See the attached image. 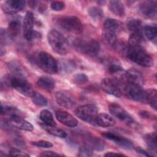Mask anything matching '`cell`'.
Segmentation results:
<instances>
[{"label": "cell", "instance_id": "6da1fadb", "mask_svg": "<svg viewBox=\"0 0 157 157\" xmlns=\"http://www.w3.org/2000/svg\"><path fill=\"white\" fill-rule=\"evenodd\" d=\"M124 55L130 61L144 67H151L153 64L152 57L141 47L126 46Z\"/></svg>", "mask_w": 157, "mask_h": 157}, {"label": "cell", "instance_id": "7a4b0ae2", "mask_svg": "<svg viewBox=\"0 0 157 157\" xmlns=\"http://www.w3.org/2000/svg\"><path fill=\"white\" fill-rule=\"evenodd\" d=\"M47 39L50 47L56 53L64 55L69 52V45L67 40L57 31H50L47 35Z\"/></svg>", "mask_w": 157, "mask_h": 157}, {"label": "cell", "instance_id": "3957f363", "mask_svg": "<svg viewBox=\"0 0 157 157\" xmlns=\"http://www.w3.org/2000/svg\"><path fill=\"white\" fill-rule=\"evenodd\" d=\"M55 22L59 28L67 33L78 34L83 30L80 19L75 16L60 17L56 19Z\"/></svg>", "mask_w": 157, "mask_h": 157}, {"label": "cell", "instance_id": "277c9868", "mask_svg": "<svg viewBox=\"0 0 157 157\" xmlns=\"http://www.w3.org/2000/svg\"><path fill=\"white\" fill-rule=\"evenodd\" d=\"M73 45L78 52L92 56H96L100 50L98 42L93 39H77L73 42Z\"/></svg>", "mask_w": 157, "mask_h": 157}, {"label": "cell", "instance_id": "5b68a950", "mask_svg": "<svg viewBox=\"0 0 157 157\" xmlns=\"http://www.w3.org/2000/svg\"><path fill=\"white\" fill-rule=\"evenodd\" d=\"M37 63L40 68L48 74H56L58 72V63L48 53L40 52L37 56Z\"/></svg>", "mask_w": 157, "mask_h": 157}, {"label": "cell", "instance_id": "8992f818", "mask_svg": "<svg viewBox=\"0 0 157 157\" xmlns=\"http://www.w3.org/2000/svg\"><path fill=\"white\" fill-rule=\"evenodd\" d=\"M122 92L130 99L142 102L146 101L145 91L140 85L126 82L122 85Z\"/></svg>", "mask_w": 157, "mask_h": 157}, {"label": "cell", "instance_id": "52a82bcc", "mask_svg": "<svg viewBox=\"0 0 157 157\" xmlns=\"http://www.w3.org/2000/svg\"><path fill=\"white\" fill-rule=\"evenodd\" d=\"M98 108L94 104H86L75 109L74 113L78 118L89 123H95Z\"/></svg>", "mask_w": 157, "mask_h": 157}, {"label": "cell", "instance_id": "ba28073f", "mask_svg": "<svg viewBox=\"0 0 157 157\" xmlns=\"http://www.w3.org/2000/svg\"><path fill=\"white\" fill-rule=\"evenodd\" d=\"M109 110L113 117L124 121L129 126L134 128L137 126L136 122L134 120L132 117L119 105L117 104H111L109 106Z\"/></svg>", "mask_w": 157, "mask_h": 157}, {"label": "cell", "instance_id": "9c48e42d", "mask_svg": "<svg viewBox=\"0 0 157 157\" xmlns=\"http://www.w3.org/2000/svg\"><path fill=\"white\" fill-rule=\"evenodd\" d=\"M102 89L107 93L120 97L122 94V84L115 78H105L101 83Z\"/></svg>", "mask_w": 157, "mask_h": 157}, {"label": "cell", "instance_id": "30bf717a", "mask_svg": "<svg viewBox=\"0 0 157 157\" xmlns=\"http://www.w3.org/2000/svg\"><path fill=\"white\" fill-rule=\"evenodd\" d=\"M11 85L12 88L24 96L32 97L34 93L31 85L24 78L18 77H12Z\"/></svg>", "mask_w": 157, "mask_h": 157}, {"label": "cell", "instance_id": "8fae6325", "mask_svg": "<svg viewBox=\"0 0 157 157\" xmlns=\"http://www.w3.org/2000/svg\"><path fill=\"white\" fill-rule=\"evenodd\" d=\"M55 99L56 102L59 105L67 109H72L75 105V101L73 95L71 93L66 90H61L56 92Z\"/></svg>", "mask_w": 157, "mask_h": 157}, {"label": "cell", "instance_id": "7c38bea8", "mask_svg": "<svg viewBox=\"0 0 157 157\" xmlns=\"http://www.w3.org/2000/svg\"><path fill=\"white\" fill-rule=\"evenodd\" d=\"M25 4L23 0H7L2 4V9L6 13L15 14L23 9Z\"/></svg>", "mask_w": 157, "mask_h": 157}, {"label": "cell", "instance_id": "4fadbf2b", "mask_svg": "<svg viewBox=\"0 0 157 157\" xmlns=\"http://www.w3.org/2000/svg\"><path fill=\"white\" fill-rule=\"evenodd\" d=\"M34 27V16L32 12H27L23 20V29L24 37L28 40H31L33 34Z\"/></svg>", "mask_w": 157, "mask_h": 157}, {"label": "cell", "instance_id": "5bb4252c", "mask_svg": "<svg viewBox=\"0 0 157 157\" xmlns=\"http://www.w3.org/2000/svg\"><path fill=\"white\" fill-rule=\"evenodd\" d=\"M140 12L141 14L146 18H153L156 16V2L148 1L144 2L140 6Z\"/></svg>", "mask_w": 157, "mask_h": 157}, {"label": "cell", "instance_id": "9a60e30c", "mask_svg": "<svg viewBox=\"0 0 157 157\" xmlns=\"http://www.w3.org/2000/svg\"><path fill=\"white\" fill-rule=\"evenodd\" d=\"M102 135L105 138L110 140L113 141L116 144L124 149L129 150L131 149L133 147V144L131 141L121 136H117L115 134L111 132H104Z\"/></svg>", "mask_w": 157, "mask_h": 157}, {"label": "cell", "instance_id": "2e32d148", "mask_svg": "<svg viewBox=\"0 0 157 157\" xmlns=\"http://www.w3.org/2000/svg\"><path fill=\"white\" fill-rule=\"evenodd\" d=\"M55 116L59 122L68 127L73 128L78 124L77 119L66 111L58 110L56 112Z\"/></svg>", "mask_w": 157, "mask_h": 157}, {"label": "cell", "instance_id": "e0dca14e", "mask_svg": "<svg viewBox=\"0 0 157 157\" xmlns=\"http://www.w3.org/2000/svg\"><path fill=\"white\" fill-rule=\"evenodd\" d=\"M10 121L14 127L21 130L32 131L34 129L33 124L25 120L21 115H15L10 117Z\"/></svg>", "mask_w": 157, "mask_h": 157}, {"label": "cell", "instance_id": "ac0fdd59", "mask_svg": "<svg viewBox=\"0 0 157 157\" xmlns=\"http://www.w3.org/2000/svg\"><path fill=\"white\" fill-rule=\"evenodd\" d=\"M126 82L135 83L140 86H142L144 83L142 74L135 68H131L126 71Z\"/></svg>", "mask_w": 157, "mask_h": 157}, {"label": "cell", "instance_id": "d6986e66", "mask_svg": "<svg viewBox=\"0 0 157 157\" xmlns=\"http://www.w3.org/2000/svg\"><path fill=\"white\" fill-rule=\"evenodd\" d=\"M95 124L103 128H107L113 126L115 124V120L109 114L102 113L97 115L95 118Z\"/></svg>", "mask_w": 157, "mask_h": 157}, {"label": "cell", "instance_id": "ffe728a7", "mask_svg": "<svg viewBox=\"0 0 157 157\" xmlns=\"http://www.w3.org/2000/svg\"><path fill=\"white\" fill-rule=\"evenodd\" d=\"M37 84L40 88L47 91H52L55 86V80L53 78L47 75H43L39 77Z\"/></svg>", "mask_w": 157, "mask_h": 157}, {"label": "cell", "instance_id": "44dd1931", "mask_svg": "<svg viewBox=\"0 0 157 157\" xmlns=\"http://www.w3.org/2000/svg\"><path fill=\"white\" fill-rule=\"evenodd\" d=\"M117 33L112 29L103 28L102 37L104 42L109 45L115 46L117 42Z\"/></svg>", "mask_w": 157, "mask_h": 157}, {"label": "cell", "instance_id": "7402d4cb", "mask_svg": "<svg viewBox=\"0 0 157 157\" xmlns=\"http://www.w3.org/2000/svg\"><path fill=\"white\" fill-rule=\"evenodd\" d=\"M109 9L112 13L118 17H123L125 13L124 6L120 1H109Z\"/></svg>", "mask_w": 157, "mask_h": 157}, {"label": "cell", "instance_id": "603a6c76", "mask_svg": "<svg viewBox=\"0 0 157 157\" xmlns=\"http://www.w3.org/2000/svg\"><path fill=\"white\" fill-rule=\"evenodd\" d=\"M9 70L16 75V77L25 78L26 77V72L21 66V64L17 61H12L7 64Z\"/></svg>", "mask_w": 157, "mask_h": 157}, {"label": "cell", "instance_id": "cb8c5ba5", "mask_svg": "<svg viewBox=\"0 0 157 157\" xmlns=\"http://www.w3.org/2000/svg\"><path fill=\"white\" fill-rule=\"evenodd\" d=\"M21 23L17 19L12 20L9 23L7 29V33L12 39L15 37L20 32Z\"/></svg>", "mask_w": 157, "mask_h": 157}, {"label": "cell", "instance_id": "d4e9b609", "mask_svg": "<svg viewBox=\"0 0 157 157\" xmlns=\"http://www.w3.org/2000/svg\"><path fill=\"white\" fill-rule=\"evenodd\" d=\"M144 140L148 145L150 151L156 153L157 150V142H156V134L155 132H151L146 134L144 136Z\"/></svg>", "mask_w": 157, "mask_h": 157}, {"label": "cell", "instance_id": "484cf974", "mask_svg": "<svg viewBox=\"0 0 157 157\" xmlns=\"http://www.w3.org/2000/svg\"><path fill=\"white\" fill-rule=\"evenodd\" d=\"M146 101L148 102L150 106L155 110H156L157 105V91L155 89L150 88L145 91Z\"/></svg>", "mask_w": 157, "mask_h": 157}, {"label": "cell", "instance_id": "4316f807", "mask_svg": "<svg viewBox=\"0 0 157 157\" xmlns=\"http://www.w3.org/2000/svg\"><path fill=\"white\" fill-rule=\"evenodd\" d=\"M44 129L49 134L60 138H65L67 136V134L64 130L56 127V126H49L44 124Z\"/></svg>", "mask_w": 157, "mask_h": 157}, {"label": "cell", "instance_id": "83f0119b", "mask_svg": "<svg viewBox=\"0 0 157 157\" xmlns=\"http://www.w3.org/2000/svg\"><path fill=\"white\" fill-rule=\"evenodd\" d=\"M40 118L45 124L49 126H56L52 113L48 110H43L40 112Z\"/></svg>", "mask_w": 157, "mask_h": 157}, {"label": "cell", "instance_id": "f1b7e54d", "mask_svg": "<svg viewBox=\"0 0 157 157\" xmlns=\"http://www.w3.org/2000/svg\"><path fill=\"white\" fill-rule=\"evenodd\" d=\"M127 28L132 33H142V23L138 19L129 20L127 23Z\"/></svg>", "mask_w": 157, "mask_h": 157}, {"label": "cell", "instance_id": "f546056e", "mask_svg": "<svg viewBox=\"0 0 157 157\" xmlns=\"http://www.w3.org/2000/svg\"><path fill=\"white\" fill-rule=\"evenodd\" d=\"M144 41L142 33H132L129 39V45L131 47H141Z\"/></svg>", "mask_w": 157, "mask_h": 157}, {"label": "cell", "instance_id": "4dcf8cb0", "mask_svg": "<svg viewBox=\"0 0 157 157\" xmlns=\"http://www.w3.org/2000/svg\"><path fill=\"white\" fill-rule=\"evenodd\" d=\"M144 34L147 38L150 40H156L157 35V28L156 26L147 25L144 28Z\"/></svg>", "mask_w": 157, "mask_h": 157}, {"label": "cell", "instance_id": "1f68e13d", "mask_svg": "<svg viewBox=\"0 0 157 157\" xmlns=\"http://www.w3.org/2000/svg\"><path fill=\"white\" fill-rule=\"evenodd\" d=\"M103 28L112 29L117 33L121 28V23L115 19H107L104 23Z\"/></svg>", "mask_w": 157, "mask_h": 157}, {"label": "cell", "instance_id": "d6a6232c", "mask_svg": "<svg viewBox=\"0 0 157 157\" xmlns=\"http://www.w3.org/2000/svg\"><path fill=\"white\" fill-rule=\"evenodd\" d=\"M87 145L96 150H102L105 147L104 142H102L101 139L95 137H93L89 139L88 144Z\"/></svg>", "mask_w": 157, "mask_h": 157}, {"label": "cell", "instance_id": "836d02e7", "mask_svg": "<svg viewBox=\"0 0 157 157\" xmlns=\"http://www.w3.org/2000/svg\"><path fill=\"white\" fill-rule=\"evenodd\" d=\"M33 103L37 106H45L47 104L46 98L37 92H34L33 96L31 97Z\"/></svg>", "mask_w": 157, "mask_h": 157}, {"label": "cell", "instance_id": "e575fe53", "mask_svg": "<svg viewBox=\"0 0 157 157\" xmlns=\"http://www.w3.org/2000/svg\"><path fill=\"white\" fill-rule=\"evenodd\" d=\"M90 16L94 20H99L103 17L102 10L97 7H91L88 9Z\"/></svg>", "mask_w": 157, "mask_h": 157}, {"label": "cell", "instance_id": "d590c367", "mask_svg": "<svg viewBox=\"0 0 157 157\" xmlns=\"http://www.w3.org/2000/svg\"><path fill=\"white\" fill-rule=\"evenodd\" d=\"M93 148L88 145L81 146L78 150V156L80 157H89L93 155Z\"/></svg>", "mask_w": 157, "mask_h": 157}, {"label": "cell", "instance_id": "8d00e7d4", "mask_svg": "<svg viewBox=\"0 0 157 157\" xmlns=\"http://www.w3.org/2000/svg\"><path fill=\"white\" fill-rule=\"evenodd\" d=\"M74 80L76 83L83 84L86 83L88 80V78L85 74L79 73L74 75Z\"/></svg>", "mask_w": 157, "mask_h": 157}, {"label": "cell", "instance_id": "74e56055", "mask_svg": "<svg viewBox=\"0 0 157 157\" xmlns=\"http://www.w3.org/2000/svg\"><path fill=\"white\" fill-rule=\"evenodd\" d=\"M31 144L35 146L42 147V148H50L53 147V144L47 140H38V141H35V142H32Z\"/></svg>", "mask_w": 157, "mask_h": 157}, {"label": "cell", "instance_id": "f35d334b", "mask_svg": "<svg viewBox=\"0 0 157 157\" xmlns=\"http://www.w3.org/2000/svg\"><path fill=\"white\" fill-rule=\"evenodd\" d=\"M9 155L12 156H29V155L17 148H12L9 150Z\"/></svg>", "mask_w": 157, "mask_h": 157}, {"label": "cell", "instance_id": "ab89813d", "mask_svg": "<svg viewBox=\"0 0 157 157\" xmlns=\"http://www.w3.org/2000/svg\"><path fill=\"white\" fill-rule=\"evenodd\" d=\"M64 6V3L62 1H53L50 5L52 9L55 11L62 10Z\"/></svg>", "mask_w": 157, "mask_h": 157}, {"label": "cell", "instance_id": "60d3db41", "mask_svg": "<svg viewBox=\"0 0 157 157\" xmlns=\"http://www.w3.org/2000/svg\"><path fill=\"white\" fill-rule=\"evenodd\" d=\"M61 69L63 71L66 72H69L70 71H72L74 68V65L72 63H70L69 61H64L61 63Z\"/></svg>", "mask_w": 157, "mask_h": 157}, {"label": "cell", "instance_id": "b9f144b4", "mask_svg": "<svg viewBox=\"0 0 157 157\" xmlns=\"http://www.w3.org/2000/svg\"><path fill=\"white\" fill-rule=\"evenodd\" d=\"M139 115L144 118H148V119H156V117L151 114L150 112L146 111V110H140L139 112Z\"/></svg>", "mask_w": 157, "mask_h": 157}, {"label": "cell", "instance_id": "7bdbcfd3", "mask_svg": "<svg viewBox=\"0 0 157 157\" xmlns=\"http://www.w3.org/2000/svg\"><path fill=\"white\" fill-rule=\"evenodd\" d=\"M40 156H59V155L56 153V152H53L52 151H45L40 153Z\"/></svg>", "mask_w": 157, "mask_h": 157}, {"label": "cell", "instance_id": "ee69618b", "mask_svg": "<svg viewBox=\"0 0 157 157\" xmlns=\"http://www.w3.org/2000/svg\"><path fill=\"white\" fill-rule=\"evenodd\" d=\"M136 151L137 153H139V155H142V156H150V155L148 154V153H147L145 150L142 149V148H140V147H136Z\"/></svg>", "mask_w": 157, "mask_h": 157}, {"label": "cell", "instance_id": "f6af8a7d", "mask_svg": "<svg viewBox=\"0 0 157 157\" xmlns=\"http://www.w3.org/2000/svg\"><path fill=\"white\" fill-rule=\"evenodd\" d=\"M105 156H125L123 154L121 153H115V152H108L106 153L104 155Z\"/></svg>", "mask_w": 157, "mask_h": 157}]
</instances>
